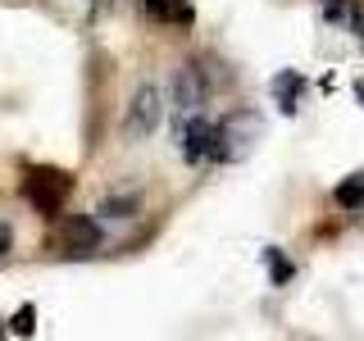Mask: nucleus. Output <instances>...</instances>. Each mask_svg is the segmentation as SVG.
Returning <instances> with one entry per match:
<instances>
[{
  "instance_id": "f257e3e1",
  "label": "nucleus",
  "mask_w": 364,
  "mask_h": 341,
  "mask_svg": "<svg viewBox=\"0 0 364 341\" xmlns=\"http://www.w3.org/2000/svg\"><path fill=\"white\" fill-rule=\"evenodd\" d=\"M264 136V123H259L255 109H237L219 119V128H214V155L210 159H223V164H237V159H246L255 151V141Z\"/></svg>"
},
{
  "instance_id": "f03ea898",
  "label": "nucleus",
  "mask_w": 364,
  "mask_h": 341,
  "mask_svg": "<svg viewBox=\"0 0 364 341\" xmlns=\"http://www.w3.org/2000/svg\"><path fill=\"white\" fill-rule=\"evenodd\" d=\"M68 191H73V178H68L64 168L37 164V168H28V173H23V196L37 205L41 214H60L64 200H68Z\"/></svg>"
},
{
  "instance_id": "7ed1b4c3",
  "label": "nucleus",
  "mask_w": 364,
  "mask_h": 341,
  "mask_svg": "<svg viewBox=\"0 0 364 341\" xmlns=\"http://www.w3.org/2000/svg\"><path fill=\"white\" fill-rule=\"evenodd\" d=\"M159 119H164V100H159V91L155 87H136L132 105H128V119H123V136H128V141H141V136H151L159 128Z\"/></svg>"
},
{
  "instance_id": "20e7f679",
  "label": "nucleus",
  "mask_w": 364,
  "mask_h": 341,
  "mask_svg": "<svg viewBox=\"0 0 364 341\" xmlns=\"http://www.w3.org/2000/svg\"><path fill=\"white\" fill-rule=\"evenodd\" d=\"M205 96H210V87H205V73L196 64H182L173 73V109H178V123L191 119V114H200Z\"/></svg>"
},
{
  "instance_id": "39448f33",
  "label": "nucleus",
  "mask_w": 364,
  "mask_h": 341,
  "mask_svg": "<svg viewBox=\"0 0 364 341\" xmlns=\"http://www.w3.org/2000/svg\"><path fill=\"white\" fill-rule=\"evenodd\" d=\"M178 151L182 159H205V155H214V123H205L200 114H191V119H182L178 123Z\"/></svg>"
},
{
  "instance_id": "423d86ee",
  "label": "nucleus",
  "mask_w": 364,
  "mask_h": 341,
  "mask_svg": "<svg viewBox=\"0 0 364 341\" xmlns=\"http://www.w3.org/2000/svg\"><path fill=\"white\" fill-rule=\"evenodd\" d=\"M64 246H68V255H91V250L100 246V227H96V219H87V214H73V219L64 223Z\"/></svg>"
},
{
  "instance_id": "0eeeda50",
  "label": "nucleus",
  "mask_w": 364,
  "mask_h": 341,
  "mask_svg": "<svg viewBox=\"0 0 364 341\" xmlns=\"http://www.w3.org/2000/svg\"><path fill=\"white\" fill-rule=\"evenodd\" d=\"M273 100H278V109L282 114H291L296 105H301V91H305V77L301 73H296V68H287V73H278V77H273Z\"/></svg>"
},
{
  "instance_id": "6e6552de",
  "label": "nucleus",
  "mask_w": 364,
  "mask_h": 341,
  "mask_svg": "<svg viewBox=\"0 0 364 341\" xmlns=\"http://www.w3.org/2000/svg\"><path fill=\"white\" fill-rule=\"evenodd\" d=\"M141 9H146L151 18H159V23H178V28H182V23H191V18H196V14H191V5H187V0H141Z\"/></svg>"
},
{
  "instance_id": "1a4fd4ad",
  "label": "nucleus",
  "mask_w": 364,
  "mask_h": 341,
  "mask_svg": "<svg viewBox=\"0 0 364 341\" xmlns=\"http://www.w3.org/2000/svg\"><path fill=\"white\" fill-rule=\"evenodd\" d=\"M323 18L341 23V28H350V32H360V28H364V9H360V0H323Z\"/></svg>"
},
{
  "instance_id": "9d476101",
  "label": "nucleus",
  "mask_w": 364,
  "mask_h": 341,
  "mask_svg": "<svg viewBox=\"0 0 364 341\" xmlns=\"http://www.w3.org/2000/svg\"><path fill=\"white\" fill-rule=\"evenodd\" d=\"M337 205H346V210L364 205V173H355L350 182H341V187H337Z\"/></svg>"
},
{
  "instance_id": "9b49d317",
  "label": "nucleus",
  "mask_w": 364,
  "mask_h": 341,
  "mask_svg": "<svg viewBox=\"0 0 364 341\" xmlns=\"http://www.w3.org/2000/svg\"><path fill=\"white\" fill-rule=\"evenodd\" d=\"M269 259H273V282H287L291 278V264L278 255V250H269Z\"/></svg>"
},
{
  "instance_id": "f8f14e48",
  "label": "nucleus",
  "mask_w": 364,
  "mask_h": 341,
  "mask_svg": "<svg viewBox=\"0 0 364 341\" xmlns=\"http://www.w3.org/2000/svg\"><path fill=\"white\" fill-rule=\"evenodd\" d=\"M14 332H18V337H28V332H32V305H23V310L14 314Z\"/></svg>"
},
{
  "instance_id": "ddd939ff",
  "label": "nucleus",
  "mask_w": 364,
  "mask_h": 341,
  "mask_svg": "<svg viewBox=\"0 0 364 341\" xmlns=\"http://www.w3.org/2000/svg\"><path fill=\"white\" fill-rule=\"evenodd\" d=\"M128 210H132V200H105L100 205V214H114V219H128Z\"/></svg>"
},
{
  "instance_id": "4468645a",
  "label": "nucleus",
  "mask_w": 364,
  "mask_h": 341,
  "mask_svg": "<svg viewBox=\"0 0 364 341\" xmlns=\"http://www.w3.org/2000/svg\"><path fill=\"white\" fill-rule=\"evenodd\" d=\"M9 246H14V232H9V223H0V255H5Z\"/></svg>"
},
{
  "instance_id": "2eb2a0df",
  "label": "nucleus",
  "mask_w": 364,
  "mask_h": 341,
  "mask_svg": "<svg viewBox=\"0 0 364 341\" xmlns=\"http://www.w3.org/2000/svg\"><path fill=\"white\" fill-rule=\"evenodd\" d=\"M0 332H5V323H0Z\"/></svg>"
}]
</instances>
